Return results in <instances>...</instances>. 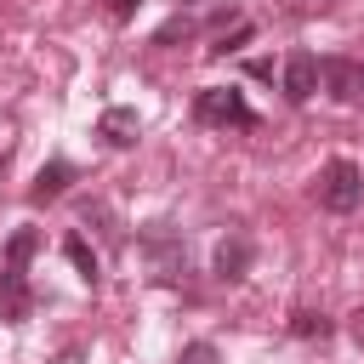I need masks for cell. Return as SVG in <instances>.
Listing matches in <instances>:
<instances>
[{
    "label": "cell",
    "instance_id": "cell-1",
    "mask_svg": "<svg viewBox=\"0 0 364 364\" xmlns=\"http://www.w3.org/2000/svg\"><path fill=\"white\" fill-rule=\"evenodd\" d=\"M318 199H324V210L347 216V210L364 199V176H358V165H353V159H330L324 176H318Z\"/></svg>",
    "mask_w": 364,
    "mask_h": 364
},
{
    "label": "cell",
    "instance_id": "cell-2",
    "mask_svg": "<svg viewBox=\"0 0 364 364\" xmlns=\"http://www.w3.org/2000/svg\"><path fill=\"white\" fill-rule=\"evenodd\" d=\"M199 119L205 125H256V114H250V102H245V91H233V85H210V91H199Z\"/></svg>",
    "mask_w": 364,
    "mask_h": 364
},
{
    "label": "cell",
    "instance_id": "cell-3",
    "mask_svg": "<svg viewBox=\"0 0 364 364\" xmlns=\"http://www.w3.org/2000/svg\"><path fill=\"white\" fill-rule=\"evenodd\" d=\"M318 85L336 97V102H353L364 91V68L353 57H318Z\"/></svg>",
    "mask_w": 364,
    "mask_h": 364
},
{
    "label": "cell",
    "instance_id": "cell-4",
    "mask_svg": "<svg viewBox=\"0 0 364 364\" xmlns=\"http://www.w3.org/2000/svg\"><path fill=\"white\" fill-rule=\"evenodd\" d=\"M34 313V290L23 279V267H0V318L6 324H23Z\"/></svg>",
    "mask_w": 364,
    "mask_h": 364
},
{
    "label": "cell",
    "instance_id": "cell-5",
    "mask_svg": "<svg viewBox=\"0 0 364 364\" xmlns=\"http://www.w3.org/2000/svg\"><path fill=\"white\" fill-rule=\"evenodd\" d=\"M313 91H318V57L313 51H290V63H284V97L307 102Z\"/></svg>",
    "mask_w": 364,
    "mask_h": 364
},
{
    "label": "cell",
    "instance_id": "cell-6",
    "mask_svg": "<svg viewBox=\"0 0 364 364\" xmlns=\"http://www.w3.org/2000/svg\"><path fill=\"white\" fill-rule=\"evenodd\" d=\"M136 131H142L136 108H102V119H97V136H102V142H114V148H131V142H136Z\"/></svg>",
    "mask_w": 364,
    "mask_h": 364
},
{
    "label": "cell",
    "instance_id": "cell-7",
    "mask_svg": "<svg viewBox=\"0 0 364 364\" xmlns=\"http://www.w3.org/2000/svg\"><path fill=\"white\" fill-rule=\"evenodd\" d=\"M250 273V239L245 233H233V239H222L216 245V279L222 284H233V279H245Z\"/></svg>",
    "mask_w": 364,
    "mask_h": 364
},
{
    "label": "cell",
    "instance_id": "cell-8",
    "mask_svg": "<svg viewBox=\"0 0 364 364\" xmlns=\"http://www.w3.org/2000/svg\"><path fill=\"white\" fill-rule=\"evenodd\" d=\"M68 182H74V165H68V159H51V165H40V176H34L28 193H34V199H57Z\"/></svg>",
    "mask_w": 364,
    "mask_h": 364
},
{
    "label": "cell",
    "instance_id": "cell-9",
    "mask_svg": "<svg viewBox=\"0 0 364 364\" xmlns=\"http://www.w3.org/2000/svg\"><path fill=\"white\" fill-rule=\"evenodd\" d=\"M148 256H154V267H159V279H176V273H182V245H176V239H165V233H154V239H148Z\"/></svg>",
    "mask_w": 364,
    "mask_h": 364
},
{
    "label": "cell",
    "instance_id": "cell-10",
    "mask_svg": "<svg viewBox=\"0 0 364 364\" xmlns=\"http://www.w3.org/2000/svg\"><path fill=\"white\" fill-rule=\"evenodd\" d=\"M63 256H68V267H74V273H80L85 284L97 279V250H91V245H85L80 233H68V239H63Z\"/></svg>",
    "mask_w": 364,
    "mask_h": 364
},
{
    "label": "cell",
    "instance_id": "cell-11",
    "mask_svg": "<svg viewBox=\"0 0 364 364\" xmlns=\"http://www.w3.org/2000/svg\"><path fill=\"white\" fill-rule=\"evenodd\" d=\"M34 228H17L11 239H6V267H28V256H34Z\"/></svg>",
    "mask_w": 364,
    "mask_h": 364
},
{
    "label": "cell",
    "instance_id": "cell-12",
    "mask_svg": "<svg viewBox=\"0 0 364 364\" xmlns=\"http://www.w3.org/2000/svg\"><path fill=\"white\" fill-rule=\"evenodd\" d=\"M290 336H301V341H313V336H318V341H324V336H330V318H324V313H313V307H301V313L290 318Z\"/></svg>",
    "mask_w": 364,
    "mask_h": 364
},
{
    "label": "cell",
    "instance_id": "cell-13",
    "mask_svg": "<svg viewBox=\"0 0 364 364\" xmlns=\"http://www.w3.org/2000/svg\"><path fill=\"white\" fill-rule=\"evenodd\" d=\"M176 364H216V347H210V341H188V347L176 353Z\"/></svg>",
    "mask_w": 364,
    "mask_h": 364
},
{
    "label": "cell",
    "instance_id": "cell-14",
    "mask_svg": "<svg viewBox=\"0 0 364 364\" xmlns=\"http://www.w3.org/2000/svg\"><path fill=\"white\" fill-rule=\"evenodd\" d=\"M245 40H250V23H239L233 34H222V46H210V51H216V57H228V51H239Z\"/></svg>",
    "mask_w": 364,
    "mask_h": 364
},
{
    "label": "cell",
    "instance_id": "cell-15",
    "mask_svg": "<svg viewBox=\"0 0 364 364\" xmlns=\"http://www.w3.org/2000/svg\"><path fill=\"white\" fill-rule=\"evenodd\" d=\"M108 6H114V17H131V11L142 6V0H108Z\"/></svg>",
    "mask_w": 364,
    "mask_h": 364
},
{
    "label": "cell",
    "instance_id": "cell-16",
    "mask_svg": "<svg viewBox=\"0 0 364 364\" xmlns=\"http://www.w3.org/2000/svg\"><path fill=\"white\" fill-rule=\"evenodd\" d=\"M353 341H358V347H364V307H358V313H353Z\"/></svg>",
    "mask_w": 364,
    "mask_h": 364
}]
</instances>
